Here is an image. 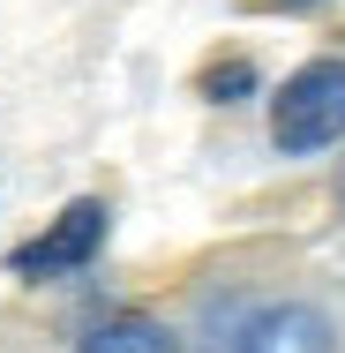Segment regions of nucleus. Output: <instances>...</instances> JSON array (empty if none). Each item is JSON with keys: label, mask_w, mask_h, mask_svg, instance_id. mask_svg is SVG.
I'll return each mask as SVG.
<instances>
[{"label": "nucleus", "mask_w": 345, "mask_h": 353, "mask_svg": "<svg viewBox=\"0 0 345 353\" xmlns=\"http://www.w3.org/2000/svg\"><path fill=\"white\" fill-rule=\"evenodd\" d=\"M271 143L285 158L345 143V61H300L271 90Z\"/></svg>", "instance_id": "obj_1"}, {"label": "nucleus", "mask_w": 345, "mask_h": 353, "mask_svg": "<svg viewBox=\"0 0 345 353\" xmlns=\"http://www.w3.org/2000/svg\"><path fill=\"white\" fill-rule=\"evenodd\" d=\"M105 233H113V203H105V196H75V203L53 218L38 241H23V248L8 256V271H15L23 285H45V279H68V271H90V256L105 248Z\"/></svg>", "instance_id": "obj_2"}, {"label": "nucleus", "mask_w": 345, "mask_h": 353, "mask_svg": "<svg viewBox=\"0 0 345 353\" xmlns=\"http://www.w3.org/2000/svg\"><path fill=\"white\" fill-rule=\"evenodd\" d=\"M233 353H331V316L308 301H271L233 331Z\"/></svg>", "instance_id": "obj_3"}, {"label": "nucleus", "mask_w": 345, "mask_h": 353, "mask_svg": "<svg viewBox=\"0 0 345 353\" xmlns=\"http://www.w3.org/2000/svg\"><path fill=\"white\" fill-rule=\"evenodd\" d=\"M75 353H180V331L165 323V316H143V308H121V316H105L90 339Z\"/></svg>", "instance_id": "obj_4"}, {"label": "nucleus", "mask_w": 345, "mask_h": 353, "mask_svg": "<svg viewBox=\"0 0 345 353\" xmlns=\"http://www.w3.org/2000/svg\"><path fill=\"white\" fill-rule=\"evenodd\" d=\"M248 90H255V68H248V61H218V68L203 75V98H210V105H240Z\"/></svg>", "instance_id": "obj_5"}, {"label": "nucleus", "mask_w": 345, "mask_h": 353, "mask_svg": "<svg viewBox=\"0 0 345 353\" xmlns=\"http://www.w3.org/2000/svg\"><path fill=\"white\" fill-rule=\"evenodd\" d=\"M271 8H323V0H271Z\"/></svg>", "instance_id": "obj_6"}, {"label": "nucleus", "mask_w": 345, "mask_h": 353, "mask_svg": "<svg viewBox=\"0 0 345 353\" xmlns=\"http://www.w3.org/2000/svg\"><path fill=\"white\" fill-rule=\"evenodd\" d=\"M338 203H345V173H338Z\"/></svg>", "instance_id": "obj_7"}]
</instances>
